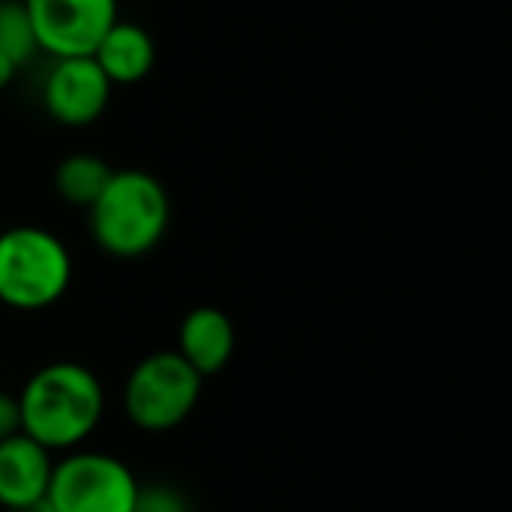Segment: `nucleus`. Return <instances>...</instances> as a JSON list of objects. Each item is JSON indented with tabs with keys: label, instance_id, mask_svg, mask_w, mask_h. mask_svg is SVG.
I'll list each match as a JSON object with an SVG mask.
<instances>
[{
	"label": "nucleus",
	"instance_id": "nucleus-1",
	"mask_svg": "<svg viewBox=\"0 0 512 512\" xmlns=\"http://www.w3.org/2000/svg\"><path fill=\"white\" fill-rule=\"evenodd\" d=\"M18 411L27 438L48 453H69L96 432L105 411V393L96 372L63 360L30 375L18 393Z\"/></svg>",
	"mask_w": 512,
	"mask_h": 512
},
{
	"label": "nucleus",
	"instance_id": "nucleus-2",
	"mask_svg": "<svg viewBox=\"0 0 512 512\" xmlns=\"http://www.w3.org/2000/svg\"><path fill=\"white\" fill-rule=\"evenodd\" d=\"M168 192L138 168L114 171L102 195L90 204V234L114 258H141L168 231Z\"/></svg>",
	"mask_w": 512,
	"mask_h": 512
},
{
	"label": "nucleus",
	"instance_id": "nucleus-3",
	"mask_svg": "<svg viewBox=\"0 0 512 512\" xmlns=\"http://www.w3.org/2000/svg\"><path fill=\"white\" fill-rule=\"evenodd\" d=\"M72 279V258L60 237L18 225L0 234V303L39 312L54 306Z\"/></svg>",
	"mask_w": 512,
	"mask_h": 512
},
{
	"label": "nucleus",
	"instance_id": "nucleus-4",
	"mask_svg": "<svg viewBox=\"0 0 512 512\" xmlns=\"http://www.w3.org/2000/svg\"><path fill=\"white\" fill-rule=\"evenodd\" d=\"M201 384L204 378L177 351H156L126 378V417L141 432H171L195 411Z\"/></svg>",
	"mask_w": 512,
	"mask_h": 512
},
{
	"label": "nucleus",
	"instance_id": "nucleus-5",
	"mask_svg": "<svg viewBox=\"0 0 512 512\" xmlns=\"http://www.w3.org/2000/svg\"><path fill=\"white\" fill-rule=\"evenodd\" d=\"M138 480L126 462L96 450H69L54 462L48 504L54 512H132Z\"/></svg>",
	"mask_w": 512,
	"mask_h": 512
},
{
	"label": "nucleus",
	"instance_id": "nucleus-6",
	"mask_svg": "<svg viewBox=\"0 0 512 512\" xmlns=\"http://www.w3.org/2000/svg\"><path fill=\"white\" fill-rule=\"evenodd\" d=\"M36 48L51 57H87L117 21V0H21Z\"/></svg>",
	"mask_w": 512,
	"mask_h": 512
},
{
	"label": "nucleus",
	"instance_id": "nucleus-7",
	"mask_svg": "<svg viewBox=\"0 0 512 512\" xmlns=\"http://www.w3.org/2000/svg\"><path fill=\"white\" fill-rule=\"evenodd\" d=\"M111 81L99 63L87 57H54L42 99L48 114L63 126H87L102 117L111 99Z\"/></svg>",
	"mask_w": 512,
	"mask_h": 512
},
{
	"label": "nucleus",
	"instance_id": "nucleus-8",
	"mask_svg": "<svg viewBox=\"0 0 512 512\" xmlns=\"http://www.w3.org/2000/svg\"><path fill=\"white\" fill-rule=\"evenodd\" d=\"M54 453L27 438L24 432L0 441V507L6 512L45 501Z\"/></svg>",
	"mask_w": 512,
	"mask_h": 512
},
{
	"label": "nucleus",
	"instance_id": "nucleus-9",
	"mask_svg": "<svg viewBox=\"0 0 512 512\" xmlns=\"http://www.w3.org/2000/svg\"><path fill=\"white\" fill-rule=\"evenodd\" d=\"M237 348V333L231 318L216 306H198L192 309L177 333V354L201 375H219Z\"/></svg>",
	"mask_w": 512,
	"mask_h": 512
},
{
	"label": "nucleus",
	"instance_id": "nucleus-10",
	"mask_svg": "<svg viewBox=\"0 0 512 512\" xmlns=\"http://www.w3.org/2000/svg\"><path fill=\"white\" fill-rule=\"evenodd\" d=\"M111 84H135L153 72L156 63V42L153 36L132 21H114L108 33L99 39L96 51L90 54Z\"/></svg>",
	"mask_w": 512,
	"mask_h": 512
},
{
	"label": "nucleus",
	"instance_id": "nucleus-11",
	"mask_svg": "<svg viewBox=\"0 0 512 512\" xmlns=\"http://www.w3.org/2000/svg\"><path fill=\"white\" fill-rule=\"evenodd\" d=\"M111 174H114V168L105 159H99L93 153H75L57 165L54 186H57L60 198H66L69 204L90 207L108 186Z\"/></svg>",
	"mask_w": 512,
	"mask_h": 512
},
{
	"label": "nucleus",
	"instance_id": "nucleus-12",
	"mask_svg": "<svg viewBox=\"0 0 512 512\" xmlns=\"http://www.w3.org/2000/svg\"><path fill=\"white\" fill-rule=\"evenodd\" d=\"M36 48V36L21 0H0V54L15 66L27 63Z\"/></svg>",
	"mask_w": 512,
	"mask_h": 512
},
{
	"label": "nucleus",
	"instance_id": "nucleus-13",
	"mask_svg": "<svg viewBox=\"0 0 512 512\" xmlns=\"http://www.w3.org/2000/svg\"><path fill=\"white\" fill-rule=\"evenodd\" d=\"M132 512H192V507H189L186 495L168 483H153V486L138 483Z\"/></svg>",
	"mask_w": 512,
	"mask_h": 512
},
{
	"label": "nucleus",
	"instance_id": "nucleus-14",
	"mask_svg": "<svg viewBox=\"0 0 512 512\" xmlns=\"http://www.w3.org/2000/svg\"><path fill=\"white\" fill-rule=\"evenodd\" d=\"M21 432V411H18V396L0 390V441L12 438Z\"/></svg>",
	"mask_w": 512,
	"mask_h": 512
},
{
	"label": "nucleus",
	"instance_id": "nucleus-15",
	"mask_svg": "<svg viewBox=\"0 0 512 512\" xmlns=\"http://www.w3.org/2000/svg\"><path fill=\"white\" fill-rule=\"evenodd\" d=\"M15 69H18V66H15L12 60H6V57L0 54V90H3V87H6V84H9V81L15 78Z\"/></svg>",
	"mask_w": 512,
	"mask_h": 512
}]
</instances>
